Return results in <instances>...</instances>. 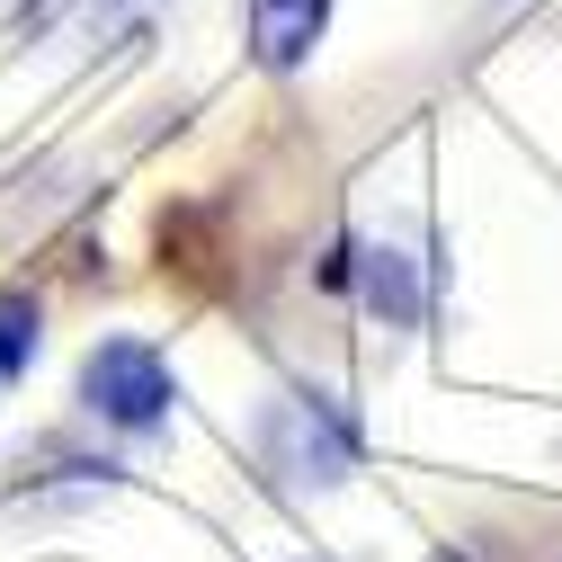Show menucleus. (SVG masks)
Instances as JSON below:
<instances>
[{
  "label": "nucleus",
  "mask_w": 562,
  "mask_h": 562,
  "mask_svg": "<svg viewBox=\"0 0 562 562\" xmlns=\"http://www.w3.org/2000/svg\"><path fill=\"white\" fill-rule=\"evenodd\" d=\"M81 402L99 419H116V429H153V419L170 411V367L153 339H99L81 358Z\"/></svg>",
  "instance_id": "obj_1"
},
{
  "label": "nucleus",
  "mask_w": 562,
  "mask_h": 562,
  "mask_svg": "<svg viewBox=\"0 0 562 562\" xmlns=\"http://www.w3.org/2000/svg\"><path fill=\"white\" fill-rule=\"evenodd\" d=\"M322 19H330V0H250V45L277 72H295L313 54V36H322Z\"/></svg>",
  "instance_id": "obj_2"
},
{
  "label": "nucleus",
  "mask_w": 562,
  "mask_h": 562,
  "mask_svg": "<svg viewBox=\"0 0 562 562\" xmlns=\"http://www.w3.org/2000/svg\"><path fill=\"white\" fill-rule=\"evenodd\" d=\"M19 10H27L36 27H81V36H90V27H116L134 0H19Z\"/></svg>",
  "instance_id": "obj_3"
},
{
  "label": "nucleus",
  "mask_w": 562,
  "mask_h": 562,
  "mask_svg": "<svg viewBox=\"0 0 562 562\" xmlns=\"http://www.w3.org/2000/svg\"><path fill=\"white\" fill-rule=\"evenodd\" d=\"M36 358V313L19 295H0V367H27Z\"/></svg>",
  "instance_id": "obj_4"
}]
</instances>
